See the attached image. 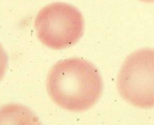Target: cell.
Returning <instances> with one entry per match:
<instances>
[{
    "label": "cell",
    "mask_w": 154,
    "mask_h": 125,
    "mask_svg": "<svg viewBox=\"0 0 154 125\" xmlns=\"http://www.w3.org/2000/svg\"><path fill=\"white\" fill-rule=\"evenodd\" d=\"M47 89L53 101L63 108L83 111L97 102L103 83L99 70L90 62L70 58L58 62L51 68Z\"/></svg>",
    "instance_id": "1"
},
{
    "label": "cell",
    "mask_w": 154,
    "mask_h": 125,
    "mask_svg": "<svg viewBox=\"0 0 154 125\" xmlns=\"http://www.w3.org/2000/svg\"><path fill=\"white\" fill-rule=\"evenodd\" d=\"M84 17L77 8L63 2L45 6L38 14L35 27L45 46L54 50L71 47L84 33Z\"/></svg>",
    "instance_id": "2"
},
{
    "label": "cell",
    "mask_w": 154,
    "mask_h": 125,
    "mask_svg": "<svg viewBox=\"0 0 154 125\" xmlns=\"http://www.w3.org/2000/svg\"><path fill=\"white\" fill-rule=\"evenodd\" d=\"M120 96L141 108L154 107V49L144 48L126 58L117 78Z\"/></svg>",
    "instance_id": "3"
},
{
    "label": "cell",
    "mask_w": 154,
    "mask_h": 125,
    "mask_svg": "<svg viewBox=\"0 0 154 125\" xmlns=\"http://www.w3.org/2000/svg\"><path fill=\"white\" fill-rule=\"evenodd\" d=\"M8 65V57L4 48L0 45V81L5 74Z\"/></svg>",
    "instance_id": "4"
},
{
    "label": "cell",
    "mask_w": 154,
    "mask_h": 125,
    "mask_svg": "<svg viewBox=\"0 0 154 125\" xmlns=\"http://www.w3.org/2000/svg\"><path fill=\"white\" fill-rule=\"evenodd\" d=\"M141 1L144 2H154V0H141Z\"/></svg>",
    "instance_id": "5"
}]
</instances>
